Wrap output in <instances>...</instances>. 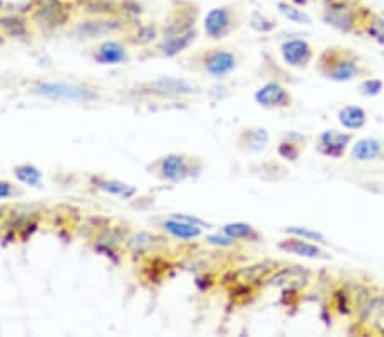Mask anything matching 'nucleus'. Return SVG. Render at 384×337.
<instances>
[{
	"label": "nucleus",
	"mask_w": 384,
	"mask_h": 337,
	"mask_svg": "<svg viewBox=\"0 0 384 337\" xmlns=\"http://www.w3.org/2000/svg\"><path fill=\"white\" fill-rule=\"evenodd\" d=\"M243 62V55L238 48L215 43L214 46L202 48L193 53L179 56L183 68L215 80L231 77Z\"/></svg>",
	"instance_id": "obj_1"
},
{
	"label": "nucleus",
	"mask_w": 384,
	"mask_h": 337,
	"mask_svg": "<svg viewBox=\"0 0 384 337\" xmlns=\"http://www.w3.org/2000/svg\"><path fill=\"white\" fill-rule=\"evenodd\" d=\"M316 70L331 82L343 84L369 77V68L355 51L343 46L325 48L316 55Z\"/></svg>",
	"instance_id": "obj_2"
},
{
	"label": "nucleus",
	"mask_w": 384,
	"mask_h": 337,
	"mask_svg": "<svg viewBox=\"0 0 384 337\" xmlns=\"http://www.w3.org/2000/svg\"><path fill=\"white\" fill-rule=\"evenodd\" d=\"M130 94L147 101H188L202 94L197 82L179 77H158L140 82L130 89Z\"/></svg>",
	"instance_id": "obj_3"
},
{
	"label": "nucleus",
	"mask_w": 384,
	"mask_h": 337,
	"mask_svg": "<svg viewBox=\"0 0 384 337\" xmlns=\"http://www.w3.org/2000/svg\"><path fill=\"white\" fill-rule=\"evenodd\" d=\"M154 179L166 184H181L197 179L203 171V160L185 152H169L152 160L146 167Z\"/></svg>",
	"instance_id": "obj_4"
},
{
	"label": "nucleus",
	"mask_w": 384,
	"mask_h": 337,
	"mask_svg": "<svg viewBox=\"0 0 384 337\" xmlns=\"http://www.w3.org/2000/svg\"><path fill=\"white\" fill-rule=\"evenodd\" d=\"M77 14V6L70 0H34L27 18L36 31L55 33L70 27L75 22Z\"/></svg>",
	"instance_id": "obj_5"
},
{
	"label": "nucleus",
	"mask_w": 384,
	"mask_h": 337,
	"mask_svg": "<svg viewBox=\"0 0 384 337\" xmlns=\"http://www.w3.org/2000/svg\"><path fill=\"white\" fill-rule=\"evenodd\" d=\"M135 21L122 14L84 15L70 26V33L81 41H101L106 38H122Z\"/></svg>",
	"instance_id": "obj_6"
},
{
	"label": "nucleus",
	"mask_w": 384,
	"mask_h": 337,
	"mask_svg": "<svg viewBox=\"0 0 384 337\" xmlns=\"http://www.w3.org/2000/svg\"><path fill=\"white\" fill-rule=\"evenodd\" d=\"M367 9L369 7L362 6L361 0H328L323 4L321 19L340 33L361 34Z\"/></svg>",
	"instance_id": "obj_7"
},
{
	"label": "nucleus",
	"mask_w": 384,
	"mask_h": 337,
	"mask_svg": "<svg viewBox=\"0 0 384 337\" xmlns=\"http://www.w3.org/2000/svg\"><path fill=\"white\" fill-rule=\"evenodd\" d=\"M30 94L57 103L89 104L99 99V92L86 84L65 82V80H36L30 84Z\"/></svg>",
	"instance_id": "obj_8"
},
{
	"label": "nucleus",
	"mask_w": 384,
	"mask_h": 337,
	"mask_svg": "<svg viewBox=\"0 0 384 337\" xmlns=\"http://www.w3.org/2000/svg\"><path fill=\"white\" fill-rule=\"evenodd\" d=\"M128 235H130V230L125 225L105 222L91 235L89 242L96 254L105 256L113 263H118L125 256V240Z\"/></svg>",
	"instance_id": "obj_9"
},
{
	"label": "nucleus",
	"mask_w": 384,
	"mask_h": 337,
	"mask_svg": "<svg viewBox=\"0 0 384 337\" xmlns=\"http://www.w3.org/2000/svg\"><path fill=\"white\" fill-rule=\"evenodd\" d=\"M357 322L371 334L384 336V293L364 288L355 303Z\"/></svg>",
	"instance_id": "obj_10"
},
{
	"label": "nucleus",
	"mask_w": 384,
	"mask_h": 337,
	"mask_svg": "<svg viewBox=\"0 0 384 337\" xmlns=\"http://www.w3.org/2000/svg\"><path fill=\"white\" fill-rule=\"evenodd\" d=\"M198 18L200 11L197 4L190 2V0H176L169 14L161 24V39L181 36L198 29Z\"/></svg>",
	"instance_id": "obj_11"
},
{
	"label": "nucleus",
	"mask_w": 384,
	"mask_h": 337,
	"mask_svg": "<svg viewBox=\"0 0 384 337\" xmlns=\"http://www.w3.org/2000/svg\"><path fill=\"white\" fill-rule=\"evenodd\" d=\"M241 24L238 11L233 6H219L210 9L202 21V31L212 43H222Z\"/></svg>",
	"instance_id": "obj_12"
},
{
	"label": "nucleus",
	"mask_w": 384,
	"mask_h": 337,
	"mask_svg": "<svg viewBox=\"0 0 384 337\" xmlns=\"http://www.w3.org/2000/svg\"><path fill=\"white\" fill-rule=\"evenodd\" d=\"M283 263L275 259H263V260H256V263L246 264V266L238 267V270H231L227 271L226 275L222 276L221 283L224 286H229L233 283H241V284H248V286H255L258 290L267 286V281L274 275L275 271L282 266Z\"/></svg>",
	"instance_id": "obj_13"
},
{
	"label": "nucleus",
	"mask_w": 384,
	"mask_h": 337,
	"mask_svg": "<svg viewBox=\"0 0 384 337\" xmlns=\"http://www.w3.org/2000/svg\"><path fill=\"white\" fill-rule=\"evenodd\" d=\"M209 228V223L191 215H171L158 223V230L166 234L176 242L190 244L193 240L202 239L203 228Z\"/></svg>",
	"instance_id": "obj_14"
},
{
	"label": "nucleus",
	"mask_w": 384,
	"mask_h": 337,
	"mask_svg": "<svg viewBox=\"0 0 384 337\" xmlns=\"http://www.w3.org/2000/svg\"><path fill=\"white\" fill-rule=\"evenodd\" d=\"M87 58L96 65L120 67L127 65L132 60V48L123 41V38H106L94 41L87 48Z\"/></svg>",
	"instance_id": "obj_15"
},
{
	"label": "nucleus",
	"mask_w": 384,
	"mask_h": 337,
	"mask_svg": "<svg viewBox=\"0 0 384 337\" xmlns=\"http://www.w3.org/2000/svg\"><path fill=\"white\" fill-rule=\"evenodd\" d=\"M171 239L161 230H140L130 232V235L125 240V256L132 258L137 263L142 258L155 254V252H166L169 247Z\"/></svg>",
	"instance_id": "obj_16"
},
{
	"label": "nucleus",
	"mask_w": 384,
	"mask_h": 337,
	"mask_svg": "<svg viewBox=\"0 0 384 337\" xmlns=\"http://www.w3.org/2000/svg\"><path fill=\"white\" fill-rule=\"evenodd\" d=\"M313 283V275L309 270L297 264H286L279 267L274 275L267 281V286L282 290L283 295H295V293H304L307 286Z\"/></svg>",
	"instance_id": "obj_17"
},
{
	"label": "nucleus",
	"mask_w": 384,
	"mask_h": 337,
	"mask_svg": "<svg viewBox=\"0 0 384 337\" xmlns=\"http://www.w3.org/2000/svg\"><path fill=\"white\" fill-rule=\"evenodd\" d=\"M255 103L267 111H286L294 104V94L280 80H268L255 91Z\"/></svg>",
	"instance_id": "obj_18"
},
{
	"label": "nucleus",
	"mask_w": 384,
	"mask_h": 337,
	"mask_svg": "<svg viewBox=\"0 0 384 337\" xmlns=\"http://www.w3.org/2000/svg\"><path fill=\"white\" fill-rule=\"evenodd\" d=\"M137 264L140 281L147 286H161L174 270V263L167 252H155L137 260Z\"/></svg>",
	"instance_id": "obj_19"
},
{
	"label": "nucleus",
	"mask_w": 384,
	"mask_h": 337,
	"mask_svg": "<svg viewBox=\"0 0 384 337\" xmlns=\"http://www.w3.org/2000/svg\"><path fill=\"white\" fill-rule=\"evenodd\" d=\"M279 55L283 65L294 70H306L316 60V50L309 41L302 38H292L280 43Z\"/></svg>",
	"instance_id": "obj_20"
},
{
	"label": "nucleus",
	"mask_w": 384,
	"mask_h": 337,
	"mask_svg": "<svg viewBox=\"0 0 384 337\" xmlns=\"http://www.w3.org/2000/svg\"><path fill=\"white\" fill-rule=\"evenodd\" d=\"M354 133L352 131L337 130V128H328L323 130L316 138V152L321 157L326 159H343V155L350 150L354 143Z\"/></svg>",
	"instance_id": "obj_21"
},
{
	"label": "nucleus",
	"mask_w": 384,
	"mask_h": 337,
	"mask_svg": "<svg viewBox=\"0 0 384 337\" xmlns=\"http://www.w3.org/2000/svg\"><path fill=\"white\" fill-rule=\"evenodd\" d=\"M122 38L132 50H149L161 39V24L142 22L137 19Z\"/></svg>",
	"instance_id": "obj_22"
},
{
	"label": "nucleus",
	"mask_w": 384,
	"mask_h": 337,
	"mask_svg": "<svg viewBox=\"0 0 384 337\" xmlns=\"http://www.w3.org/2000/svg\"><path fill=\"white\" fill-rule=\"evenodd\" d=\"M277 247L286 254L297 256L302 259H313V260H325L330 259V254L321 247V244L313 242V240L301 239L297 235L286 234L282 240H279Z\"/></svg>",
	"instance_id": "obj_23"
},
{
	"label": "nucleus",
	"mask_w": 384,
	"mask_h": 337,
	"mask_svg": "<svg viewBox=\"0 0 384 337\" xmlns=\"http://www.w3.org/2000/svg\"><path fill=\"white\" fill-rule=\"evenodd\" d=\"M198 34L200 31L195 29L191 31V33L181 36L159 39L154 46L149 48V53L152 56H158V58H179V56L185 55L186 51L195 45V41L198 39Z\"/></svg>",
	"instance_id": "obj_24"
},
{
	"label": "nucleus",
	"mask_w": 384,
	"mask_h": 337,
	"mask_svg": "<svg viewBox=\"0 0 384 337\" xmlns=\"http://www.w3.org/2000/svg\"><path fill=\"white\" fill-rule=\"evenodd\" d=\"M34 27L27 15L0 14V36L11 41H27L34 36Z\"/></svg>",
	"instance_id": "obj_25"
},
{
	"label": "nucleus",
	"mask_w": 384,
	"mask_h": 337,
	"mask_svg": "<svg viewBox=\"0 0 384 337\" xmlns=\"http://www.w3.org/2000/svg\"><path fill=\"white\" fill-rule=\"evenodd\" d=\"M270 145V133L263 126H245L236 136V147L243 154H262Z\"/></svg>",
	"instance_id": "obj_26"
},
{
	"label": "nucleus",
	"mask_w": 384,
	"mask_h": 337,
	"mask_svg": "<svg viewBox=\"0 0 384 337\" xmlns=\"http://www.w3.org/2000/svg\"><path fill=\"white\" fill-rule=\"evenodd\" d=\"M352 160L362 164L383 162L384 160V140L376 136H364V138L354 140L350 150Z\"/></svg>",
	"instance_id": "obj_27"
},
{
	"label": "nucleus",
	"mask_w": 384,
	"mask_h": 337,
	"mask_svg": "<svg viewBox=\"0 0 384 337\" xmlns=\"http://www.w3.org/2000/svg\"><path fill=\"white\" fill-rule=\"evenodd\" d=\"M89 186L96 191L103 192V194L115 196V198H120V199H134L139 192L134 184H128L125 183V180L108 178V176H99V174L91 176Z\"/></svg>",
	"instance_id": "obj_28"
},
{
	"label": "nucleus",
	"mask_w": 384,
	"mask_h": 337,
	"mask_svg": "<svg viewBox=\"0 0 384 337\" xmlns=\"http://www.w3.org/2000/svg\"><path fill=\"white\" fill-rule=\"evenodd\" d=\"M337 119L340 126L347 131H357L362 130L369 121V114L362 106L357 104H347V106L340 107L337 112Z\"/></svg>",
	"instance_id": "obj_29"
},
{
	"label": "nucleus",
	"mask_w": 384,
	"mask_h": 337,
	"mask_svg": "<svg viewBox=\"0 0 384 337\" xmlns=\"http://www.w3.org/2000/svg\"><path fill=\"white\" fill-rule=\"evenodd\" d=\"M221 232H224L226 235H229L231 239L238 240L241 246H248V244H260L263 240L262 232H260L256 227H253L251 223H246V222L226 223L221 228Z\"/></svg>",
	"instance_id": "obj_30"
},
{
	"label": "nucleus",
	"mask_w": 384,
	"mask_h": 337,
	"mask_svg": "<svg viewBox=\"0 0 384 337\" xmlns=\"http://www.w3.org/2000/svg\"><path fill=\"white\" fill-rule=\"evenodd\" d=\"M304 148H306V138L301 133L290 131V133H286L280 138L277 155L282 160H287V162H295L302 155Z\"/></svg>",
	"instance_id": "obj_31"
},
{
	"label": "nucleus",
	"mask_w": 384,
	"mask_h": 337,
	"mask_svg": "<svg viewBox=\"0 0 384 337\" xmlns=\"http://www.w3.org/2000/svg\"><path fill=\"white\" fill-rule=\"evenodd\" d=\"M75 6H77L79 14L82 15L122 14L120 0H79V2H75Z\"/></svg>",
	"instance_id": "obj_32"
},
{
	"label": "nucleus",
	"mask_w": 384,
	"mask_h": 337,
	"mask_svg": "<svg viewBox=\"0 0 384 337\" xmlns=\"http://www.w3.org/2000/svg\"><path fill=\"white\" fill-rule=\"evenodd\" d=\"M361 34H366L367 38H371L378 45L384 46V15L367 9L366 15H364Z\"/></svg>",
	"instance_id": "obj_33"
},
{
	"label": "nucleus",
	"mask_w": 384,
	"mask_h": 337,
	"mask_svg": "<svg viewBox=\"0 0 384 337\" xmlns=\"http://www.w3.org/2000/svg\"><path fill=\"white\" fill-rule=\"evenodd\" d=\"M14 176L18 183L30 187H41L43 184V172L34 164H19L14 167Z\"/></svg>",
	"instance_id": "obj_34"
},
{
	"label": "nucleus",
	"mask_w": 384,
	"mask_h": 337,
	"mask_svg": "<svg viewBox=\"0 0 384 337\" xmlns=\"http://www.w3.org/2000/svg\"><path fill=\"white\" fill-rule=\"evenodd\" d=\"M277 9L289 22L304 24V26H309V24L313 22V19L302 11V7L294 6L289 0H280V2H277Z\"/></svg>",
	"instance_id": "obj_35"
},
{
	"label": "nucleus",
	"mask_w": 384,
	"mask_h": 337,
	"mask_svg": "<svg viewBox=\"0 0 384 337\" xmlns=\"http://www.w3.org/2000/svg\"><path fill=\"white\" fill-rule=\"evenodd\" d=\"M203 242L207 244V246L217 249V251H233V249H238L241 244L238 242V240L231 239L229 235H226L224 232H219V234H209L203 237Z\"/></svg>",
	"instance_id": "obj_36"
},
{
	"label": "nucleus",
	"mask_w": 384,
	"mask_h": 337,
	"mask_svg": "<svg viewBox=\"0 0 384 337\" xmlns=\"http://www.w3.org/2000/svg\"><path fill=\"white\" fill-rule=\"evenodd\" d=\"M283 234L297 235V237H301V239L313 240V242L321 244V246L328 244V239H326L325 234H321V232L314 230V228H309V227H297V225H292V227L283 228Z\"/></svg>",
	"instance_id": "obj_37"
},
{
	"label": "nucleus",
	"mask_w": 384,
	"mask_h": 337,
	"mask_svg": "<svg viewBox=\"0 0 384 337\" xmlns=\"http://www.w3.org/2000/svg\"><path fill=\"white\" fill-rule=\"evenodd\" d=\"M250 26L253 27L255 31H258V33L268 34L277 27V22H275L271 18H268V15L262 14V12H253L250 19Z\"/></svg>",
	"instance_id": "obj_38"
},
{
	"label": "nucleus",
	"mask_w": 384,
	"mask_h": 337,
	"mask_svg": "<svg viewBox=\"0 0 384 337\" xmlns=\"http://www.w3.org/2000/svg\"><path fill=\"white\" fill-rule=\"evenodd\" d=\"M384 89V82L381 79H376V77H366L361 82V86H359V91H361L362 95H366V98H376V95H379Z\"/></svg>",
	"instance_id": "obj_39"
},
{
	"label": "nucleus",
	"mask_w": 384,
	"mask_h": 337,
	"mask_svg": "<svg viewBox=\"0 0 384 337\" xmlns=\"http://www.w3.org/2000/svg\"><path fill=\"white\" fill-rule=\"evenodd\" d=\"M18 194H21V190L14 183L7 179H0V199H11Z\"/></svg>",
	"instance_id": "obj_40"
},
{
	"label": "nucleus",
	"mask_w": 384,
	"mask_h": 337,
	"mask_svg": "<svg viewBox=\"0 0 384 337\" xmlns=\"http://www.w3.org/2000/svg\"><path fill=\"white\" fill-rule=\"evenodd\" d=\"M11 213V210L7 206H4V204H0V227H2L4 220L7 218V215Z\"/></svg>",
	"instance_id": "obj_41"
},
{
	"label": "nucleus",
	"mask_w": 384,
	"mask_h": 337,
	"mask_svg": "<svg viewBox=\"0 0 384 337\" xmlns=\"http://www.w3.org/2000/svg\"><path fill=\"white\" fill-rule=\"evenodd\" d=\"M289 2H292L294 6H297V7H306L311 0H289Z\"/></svg>",
	"instance_id": "obj_42"
},
{
	"label": "nucleus",
	"mask_w": 384,
	"mask_h": 337,
	"mask_svg": "<svg viewBox=\"0 0 384 337\" xmlns=\"http://www.w3.org/2000/svg\"><path fill=\"white\" fill-rule=\"evenodd\" d=\"M319 2H323V4H325V2H328V0H319Z\"/></svg>",
	"instance_id": "obj_43"
},
{
	"label": "nucleus",
	"mask_w": 384,
	"mask_h": 337,
	"mask_svg": "<svg viewBox=\"0 0 384 337\" xmlns=\"http://www.w3.org/2000/svg\"><path fill=\"white\" fill-rule=\"evenodd\" d=\"M70 2H79V0H70Z\"/></svg>",
	"instance_id": "obj_44"
}]
</instances>
